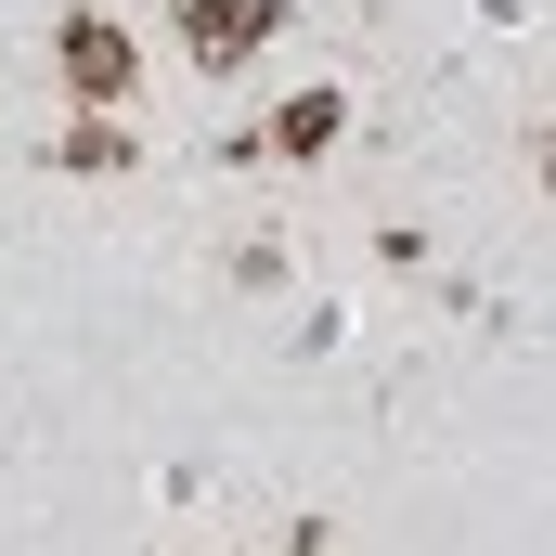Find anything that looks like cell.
<instances>
[{"instance_id": "6da1fadb", "label": "cell", "mask_w": 556, "mask_h": 556, "mask_svg": "<svg viewBox=\"0 0 556 556\" xmlns=\"http://www.w3.org/2000/svg\"><path fill=\"white\" fill-rule=\"evenodd\" d=\"M52 65H65V91L78 104H130V26H104V13H65V39H52Z\"/></svg>"}, {"instance_id": "7a4b0ae2", "label": "cell", "mask_w": 556, "mask_h": 556, "mask_svg": "<svg viewBox=\"0 0 556 556\" xmlns=\"http://www.w3.org/2000/svg\"><path fill=\"white\" fill-rule=\"evenodd\" d=\"M273 26H285L273 0H181V39H194L207 65H247V52H260Z\"/></svg>"}, {"instance_id": "3957f363", "label": "cell", "mask_w": 556, "mask_h": 556, "mask_svg": "<svg viewBox=\"0 0 556 556\" xmlns=\"http://www.w3.org/2000/svg\"><path fill=\"white\" fill-rule=\"evenodd\" d=\"M337 130H350V104H337V91H298V104L273 117V142H285V155H324Z\"/></svg>"}, {"instance_id": "277c9868", "label": "cell", "mask_w": 556, "mask_h": 556, "mask_svg": "<svg viewBox=\"0 0 556 556\" xmlns=\"http://www.w3.org/2000/svg\"><path fill=\"white\" fill-rule=\"evenodd\" d=\"M544 181H556V142H544Z\"/></svg>"}]
</instances>
